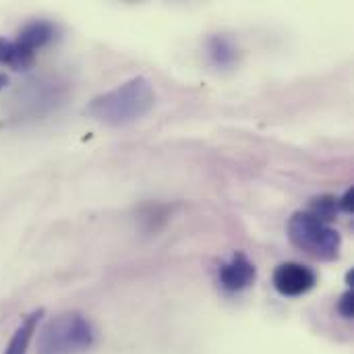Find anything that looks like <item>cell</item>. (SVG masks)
Masks as SVG:
<instances>
[{
	"mask_svg": "<svg viewBox=\"0 0 354 354\" xmlns=\"http://www.w3.org/2000/svg\"><path fill=\"white\" fill-rule=\"evenodd\" d=\"M156 106V91L145 77H133L118 87L95 95L85 114L106 127H129L145 118Z\"/></svg>",
	"mask_w": 354,
	"mask_h": 354,
	"instance_id": "6da1fadb",
	"label": "cell"
},
{
	"mask_svg": "<svg viewBox=\"0 0 354 354\" xmlns=\"http://www.w3.org/2000/svg\"><path fill=\"white\" fill-rule=\"evenodd\" d=\"M95 342L91 322L77 313H60L52 317L37 336V354H83Z\"/></svg>",
	"mask_w": 354,
	"mask_h": 354,
	"instance_id": "7a4b0ae2",
	"label": "cell"
},
{
	"mask_svg": "<svg viewBox=\"0 0 354 354\" xmlns=\"http://www.w3.org/2000/svg\"><path fill=\"white\" fill-rule=\"evenodd\" d=\"M288 239L290 243L319 261H334L342 249V236L336 228L322 222L309 212H295L288 220Z\"/></svg>",
	"mask_w": 354,
	"mask_h": 354,
	"instance_id": "3957f363",
	"label": "cell"
},
{
	"mask_svg": "<svg viewBox=\"0 0 354 354\" xmlns=\"http://www.w3.org/2000/svg\"><path fill=\"white\" fill-rule=\"evenodd\" d=\"M66 97H68V87L64 81L56 77H39V79L27 81L12 95L10 102L17 106L15 116L39 118V116L56 112L64 104Z\"/></svg>",
	"mask_w": 354,
	"mask_h": 354,
	"instance_id": "277c9868",
	"label": "cell"
},
{
	"mask_svg": "<svg viewBox=\"0 0 354 354\" xmlns=\"http://www.w3.org/2000/svg\"><path fill=\"white\" fill-rule=\"evenodd\" d=\"M317 284V274L297 261L280 263L274 272V286L284 297H303Z\"/></svg>",
	"mask_w": 354,
	"mask_h": 354,
	"instance_id": "5b68a950",
	"label": "cell"
},
{
	"mask_svg": "<svg viewBox=\"0 0 354 354\" xmlns=\"http://www.w3.org/2000/svg\"><path fill=\"white\" fill-rule=\"evenodd\" d=\"M255 263L243 251L232 253L230 259L220 263L218 268V282L226 292H243L255 282Z\"/></svg>",
	"mask_w": 354,
	"mask_h": 354,
	"instance_id": "8992f818",
	"label": "cell"
},
{
	"mask_svg": "<svg viewBox=\"0 0 354 354\" xmlns=\"http://www.w3.org/2000/svg\"><path fill=\"white\" fill-rule=\"evenodd\" d=\"M207 56L216 68H232L239 62V48L228 35H212L207 39Z\"/></svg>",
	"mask_w": 354,
	"mask_h": 354,
	"instance_id": "52a82bcc",
	"label": "cell"
},
{
	"mask_svg": "<svg viewBox=\"0 0 354 354\" xmlns=\"http://www.w3.org/2000/svg\"><path fill=\"white\" fill-rule=\"evenodd\" d=\"M54 33L56 31L50 21H31L19 31V37L15 41L35 54L37 48H44L46 44H50L54 39Z\"/></svg>",
	"mask_w": 354,
	"mask_h": 354,
	"instance_id": "ba28073f",
	"label": "cell"
},
{
	"mask_svg": "<svg viewBox=\"0 0 354 354\" xmlns=\"http://www.w3.org/2000/svg\"><path fill=\"white\" fill-rule=\"evenodd\" d=\"M41 315H44V309H37V311H33L31 315L25 317V322L15 330V334H12V338H10L4 354H27L29 342H31V338L35 334V328H37Z\"/></svg>",
	"mask_w": 354,
	"mask_h": 354,
	"instance_id": "9c48e42d",
	"label": "cell"
},
{
	"mask_svg": "<svg viewBox=\"0 0 354 354\" xmlns=\"http://www.w3.org/2000/svg\"><path fill=\"white\" fill-rule=\"evenodd\" d=\"M35 60V54L19 46L17 41L0 37V64L10 66L12 71H23L29 68Z\"/></svg>",
	"mask_w": 354,
	"mask_h": 354,
	"instance_id": "30bf717a",
	"label": "cell"
},
{
	"mask_svg": "<svg viewBox=\"0 0 354 354\" xmlns=\"http://www.w3.org/2000/svg\"><path fill=\"white\" fill-rule=\"evenodd\" d=\"M338 199L336 197H330V195H324V197H317L313 199L311 203V209H307L309 214H313L315 218H319L322 222L330 224L336 220V212H338Z\"/></svg>",
	"mask_w": 354,
	"mask_h": 354,
	"instance_id": "8fae6325",
	"label": "cell"
},
{
	"mask_svg": "<svg viewBox=\"0 0 354 354\" xmlns=\"http://www.w3.org/2000/svg\"><path fill=\"white\" fill-rule=\"evenodd\" d=\"M338 313L344 317V319H353L354 317V297L353 290L344 292L338 301Z\"/></svg>",
	"mask_w": 354,
	"mask_h": 354,
	"instance_id": "7c38bea8",
	"label": "cell"
},
{
	"mask_svg": "<svg viewBox=\"0 0 354 354\" xmlns=\"http://www.w3.org/2000/svg\"><path fill=\"white\" fill-rule=\"evenodd\" d=\"M353 197H354V189L351 187L340 199H338V207L342 209V212H346V214H353Z\"/></svg>",
	"mask_w": 354,
	"mask_h": 354,
	"instance_id": "4fadbf2b",
	"label": "cell"
},
{
	"mask_svg": "<svg viewBox=\"0 0 354 354\" xmlns=\"http://www.w3.org/2000/svg\"><path fill=\"white\" fill-rule=\"evenodd\" d=\"M353 280H354V272H348V274H346V282H348V286H353Z\"/></svg>",
	"mask_w": 354,
	"mask_h": 354,
	"instance_id": "5bb4252c",
	"label": "cell"
},
{
	"mask_svg": "<svg viewBox=\"0 0 354 354\" xmlns=\"http://www.w3.org/2000/svg\"><path fill=\"white\" fill-rule=\"evenodd\" d=\"M8 83V79L4 77V75H0V89H4V85Z\"/></svg>",
	"mask_w": 354,
	"mask_h": 354,
	"instance_id": "9a60e30c",
	"label": "cell"
}]
</instances>
